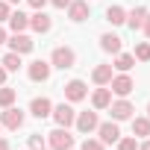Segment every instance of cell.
Listing matches in <instances>:
<instances>
[{
	"label": "cell",
	"instance_id": "obj_1",
	"mask_svg": "<svg viewBox=\"0 0 150 150\" xmlns=\"http://www.w3.org/2000/svg\"><path fill=\"white\" fill-rule=\"evenodd\" d=\"M50 65H53V68H59V71L74 68V65H77V53H74V47H68V44L53 47V53H50Z\"/></svg>",
	"mask_w": 150,
	"mask_h": 150
},
{
	"label": "cell",
	"instance_id": "obj_2",
	"mask_svg": "<svg viewBox=\"0 0 150 150\" xmlns=\"http://www.w3.org/2000/svg\"><path fill=\"white\" fill-rule=\"evenodd\" d=\"M47 147L50 150H71L74 147V135L68 132V127H56L53 132H47Z\"/></svg>",
	"mask_w": 150,
	"mask_h": 150
},
{
	"label": "cell",
	"instance_id": "obj_3",
	"mask_svg": "<svg viewBox=\"0 0 150 150\" xmlns=\"http://www.w3.org/2000/svg\"><path fill=\"white\" fill-rule=\"evenodd\" d=\"M24 112L18 106H6L3 112H0V127H6V129H21L24 127Z\"/></svg>",
	"mask_w": 150,
	"mask_h": 150
},
{
	"label": "cell",
	"instance_id": "obj_4",
	"mask_svg": "<svg viewBox=\"0 0 150 150\" xmlns=\"http://www.w3.org/2000/svg\"><path fill=\"white\" fill-rule=\"evenodd\" d=\"M6 44H9V50L12 53H33V47H35V41L30 38V35H24V33H12L9 38H6Z\"/></svg>",
	"mask_w": 150,
	"mask_h": 150
},
{
	"label": "cell",
	"instance_id": "obj_5",
	"mask_svg": "<svg viewBox=\"0 0 150 150\" xmlns=\"http://www.w3.org/2000/svg\"><path fill=\"white\" fill-rule=\"evenodd\" d=\"M50 71H53V65L44 62V59H35V62H30V68H27V74H30L33 83H47V80H50Z\"/></svg>",
	"mask_w": 150,
	"mask_h": 150
},
{
	"label": "cell",
	"instance_id": "obj_6",
	"mask_svg": "<svg viewBox=\"0 0 150 150\" xmlns=\"http://www.w3.org/2000/svg\"><path fill=\"white\" fill-rule=\"evenodd\" d=\"M132 88H135V83H132L129 74H118V77H112V83H109V91H112V94H118V97L132 94Z\"/></svg>",
	"mask_w": 150,
	"mask_h": 150
},
{
	"label": "cell",
	"instance_id": "obj_7",
	"mask_svg": "<svg viewBox=\"0 0 150 150\" xmlns=\"http://www.w3.org/2000/svg\"><path fill=\"white\" fill-rule=\"evenodd\" d=\"M109 112H112V121H129L132 112H135V106L127 97H121V100H112L109 103Z\"/></svg>",
	"mask_w": 150,
	"mask_h": 150
},
{
	"label": "cell",
	"instance_id": "obj_8",
	"mask_svg": "<svg viewBox=\"0 0 150 150\" xmlns=\"http://www.w3.org/2000/svg\"><path fill=\"white\" fill-rule=\"evenodd\" d=\"M53 121L59 124V127H71L74 121H77V112H74V106L71 103H59V106H53Z\"/></svg>",
	"mask_w": 150,
	"mask_h": 150
},
{
	"label": "cell",
	"instance_id": "obj_9",
	"mask_svg": "<svg viewBox=\"0 0 150 150\" xmlns=\"http://www.w3.org/2000/svg\"><path fill=\"white\" fill-rule=\"evenodd\" d=\"M65 97H68L71 103H80V100L88 97V86H86L83 80H71V83H65Z\"/></svg>",
	"mask_w": 150,
	"mask_h": 150
},
{
	"label": "cell",
	"instance_id": "obj_10",
	"mask_svg": "<svg viewBox=\"0 0 150 150\" xmlns=\"http://www.w3.org/2000/svg\"><path fill=\"white\" fill-rule=\"evenodd\" d=\"M97 135L103 144H118L121 138V129H118V121H106V124H97Z\"/></svg>",
	"mask_w": 150,
	"mask_h": 150
},
{
	"label": "cell",
	"instance_id": "obj_11",
	"mask_svg": "<svg viewBox=\"0 0 150 150\" xmlns=\"http://www.w3.org/2000/svg\"><path fill=\"white\" fill-rule=\"evenodd\" d=\"M74 124H77V129H80V132H86V135H88V132H94V129H97V124H100L97 109H94V112H80Z\"/></svg>",
	"mask_w": 150,
	"mask_h": 150
},
{
	"label": "cell",
	"instance_id": "obj_12",
	"mask_svg": "<svg viewBox=\"0 0 150 150\" xmlns=\"http://www.w3.org/2000/svg\"><path fill=\"white\" fill-rule=\"evenodd\" d=\"M30 27H33L35 33H50V27H53V18H50L44 9H35V12L30 15Z\"/></svg>",
	"mask_w": 150,
	"mask_h": 150
},
{
	"label": "cell",
	"instance_id": "obj_13",
	"mask_svg": "<svg viewBox=\"0 0 150 150\" xmlns=\"http://www.w3.org/2000/svg\"><path fill=\"white\" fill-rule=\"evenodd\" d=\"M88 0H71V6H68V18L74 21V24H80V21H86L88 18Z\"/></svg>",
	"mask_w": 150,
	"mask_h": 150
},
{
	"label": "cell",
	"instance_id": "obj_14",
	"mask_svg": "<svg viewBox=\"0 0 150 150\" xmlns=\"http://www.w3.org/2000/svg\"><path fill=\"white\" fill-rule=\"evenodd\" d=\"M50 112H53V103L47 97H33V103H30V115L33 118H47Z\"/></svg>",
	"mask_w": 150,
	"mask_h": 150
},
{
	"label": "cell",
	"instance_id": "obj_15",
	"mask_svg": "<svg viewBox=\"0 0 150 150\" xmlns=\"http://www.w3.org/2000/svg\"><path fill=\"white\" fill-rule=\"evenodd\" d=\"M109 103H112V91H109L106 86H100V88L91 94V106H94L97 112H103V109H109Z\"/></svg>",
	"mask_w": 150,
	"mask_h": 150
},
{
	"label": "cell",
	"instance_id": "obj_16",
	"mask_svg": "<svg viewBox=\"0 0 150 150\" xmlns=\"http://www.w3.org/2000/svg\"><path fill=\"white\" fill-rule=\"evenodd\" d=\"M6 24H9V30H12V33H24V30L30 27V15H24V12L18 9V12H12V15H9V21H6Z\"/></svg>",
	"mask_w": 150,
	"mask_h": 150
},
{
	"label": "cell",
	"instance_id": "obj_17",
	"mask_svg": "<svg viewBox=\"0 0 150 150\" xmlns=\"http://www.w3.org/2000/svg\"><path fill=\"white\" fill-rule=\"evenodd\" d=\"M100 50H106V53H121V35L103 33V35H100Z\"/></svg>",
	"mask_w": 150,
	"mask_h": 150
},
{
	"label": "cell",
	"instance_id": "obj_18",
	"mask_svg": "<svg viewBox=\"0 0 150 150\" xmlns=\"http://www.w3.org/2000/svg\"><path fill=\"white\" fill-rule=\"evenodd\" d=\"M112 77H115V74H112V65H97V68L91 71V80H94L97 86H109Z\"/></svg>",
	"mask_w": 150,
	"mask_h": 150
},
{
	"label": "cell",
	"instance_id": "obj_19",
	"mask_svg": "<svg viewBox=\"0 0 150 150\" xmlns=\"http://www.w3.org/2000/svg\"><path fill=\"white\" fill-rule=\"evenodd\" d=\"M106 21H109L112 27L127 24V9H124V6H109V9H106Z\"/></svg>",
	"mask_w": 150,
	"mask_h": 150
},
{
	"label": "cell",
	"instance_id": "obj_20",
	"mask_svg": "<svg viewBox=\"0 0 150 150\" xmlns=\"http://www.w3.org/2000/svg\"><path fill=\"white\" fill-rule=\"evenodd\" d=\"M144 18H147V9H144V6H135L132 12H127V24H129V30H141Z\"/></svg>",
	"mask_w": 150,
	"mask_h": 150
},
{
	"label": "cell",
	"instance_id": "obj_21",
	"mask_svg": "<svg viewBox=\"0 0 150 150\" xmlns=\"http://www.w3.org/2000/svg\"><path fill=\"white\" fill-rule=\"evenodd\" d=\"M132 65H135V56H132V53H115V65H112L115 71L127 74V71H129Z\"/></svg>",
	"mask_w": 150,
	"mask_h": 150
},
{
	"label": "cell",
	"instance_id": "obj_22",
	"mask_svg": "<svg viewBox=\"0 0 150 150\" xmlns=\"http://www.w3.org/2000/svg\"><path fill=\"white\" fill-rule=\"evenodd\" d=\"M132 135H135V138L150 135V118H135V115H132Z\"/></svg>",
	"mask_w": 150,
	"mask_h": 150
},
{
	"label": "cell",
	"instance_id": "obj_23",
	"mask_svg": "<svg viewBox=\"0 0 150 150\" xmlns=\"http://www.w3.org/2000/svg\"><path fill=\"white\" fill-rule=\"evenodd\" d=\"M15 97H18V91H15V88H9V86H0V109L12 106V103H15Z\"/></svg>",
	"mask_w": 150,
	"mask_h": 150
},
{
	"label": "cell",
	"instance_id": "obj_24",
	"mask_svg": "<svg viewBox=\"0 0 150 150\" xmlns=\"http://www.w3.org/2000/svg\"><path fill=\"white\" fill-rule=\"evenodd\" d=\"M0 65H3L6 71H18L24 62H21V53H12V50H9V53L3 56V62H0Z\"/></svg>",
	"mask_w": 150,
	"mask_h": 150
},
{
	"label": "cell",
	"instance_id": "obj_25",
	"mask_svg": "<svg viewBox=\"0 0 150 150\" xmlns=\"http://www.w3.org/2000/svg\"><path fill=\"white\" fill-rule=\"evenodd\" d=\"M138 62H150V41H141V44H135V53H132Z\"/></svg>",
	"mask_w": 150,
	"mask_h": 150
},
{
	"label": "cell",
	"instance_id": "obj_26",
	"mask_svg": "<svg viewBox=\"0 0 150 150\" xmlns=\"http://www.w3.org/2000/svg\"><path fill=\"white\" fill-rule=\"evenodd\" d=\"M118 150H138V141L132 135H121L118 138Z\"/></svg>",
	"mask_w": 150,
	"mask_h": 150
},
{
	"label": "cell",
	"instance_id": "obj_27",
	"mask_svg": "<svg viewBox=\"0 0 150 150\" xmlns=\"http://www.w3.org/2000/svg\"><path fill=\"white\" fill-rule=\"evenodd\" d=\"M30 150H47V141H44L38 132H33V135H30Z\"/></svg>",
	"mask_w": 150,
	"mask_h": 150
},
{
	"label": "cell",
	"instance_id": "obj_28",
	"mask_svg": "<svg viewBox=\"0 0 150 150\" xmlns=\"http://www.w3.org/2000/svg\"><path fill=\"white\" fill-rule=\"evenodd\" d=\"M103 147H106V144H103V141H100V138H86V141H83V147H80V150H103Z\"/></svg>",
	"mask_w": 150,
	"mask_h": 150
},
{
	"label": "cell",
	"instance_id": "obj_29",
	"mask_svg": "<svg viewBox=\"0 0 150 150\" xmlns=\"http://www.w3.org/2000/svg\"><path fill=\"white\" fill-rule=\"evenodd\" d=\"M9 15H12L9 3H6V0H0V24H3V21H9Z\"/></svg>",
	"mask_w": 150,
	"mask_h": 150
},
{
	"label": "cell",
	"instance_id": "obj_30",
	"mask_svg": "<svg viewBox=\"0 0 150 150\" xmlns=\"http://www.w3.org/2000/svg\"><path fill=\"white\" fill-rule=\"evenodd\" d=\"M27 3H30V6H33V9H44V6H47V3H50V0H27Z\"/></svg>",
	"mask_w": 150,
	"mask_h": 150
},
{
	"label": "cell",
	"instance_id": "obj_31",
	"mask_svg": "<svg viewBox=\"0 0 150 150\" xmlns=\"http://www.w3.org/2000/svg\"><path fill=\"white\" fill-rule=\"evenodd\" d=\"M50 3H53L56 9H68V6H71V0H50Z\"/></svg>",
	"mask_w": 150,
	"mask_h": 150
},
{
	"label": "cell",
	"instance_id": "obj_32",
	"mask_svg": "<svg viewBox=\"0 0 150 150\" xmlns=\"http://www.w3.org/2000/svg\"><path fill=\"white\" fill-rule=\"evenodd\" d=\"M141 30H144V35L150 38V12H147V18H144V24H141Z\"/></svg>",
	"mask_w": 150,
	"mask_h": 150
},
{
	"label": "cell",
	"instance_id": "obj_33",
	"mask_svg": "<svg viewBox=\"0 0 150 150\" xmlns=\"http://www.w3.org/2000/svg\"><path fill=\"white\" fill-rule=\"evenodd\" d=\"M6 74H9V71H6L3 65H0V86H6Z\"/></svg>",
	"mask_w": 150,
	"mask_h": 150
},
{
	"label": "cell",
	"instance_id": "obj_34",
	"mask_svg": "<svg viewBox=\"0 0 150 150\" xmlns=\"http://www.w3.org/2000/svg\"><path fill=\"white\" fill-rule=\"evenodd\" d=\"M6 38H9V35H6V30L0 27V44H6Z\"/></svg>",
	"mask_w": 150,
	"mask_h": 150
},
{
	"label": "cell",
	"instance_id": "obj_35",
	"mask_svg": "<svg viewBox=\"0 0 150 150\" xmlns=\"http://www.w3.org/2000/svg\"><path fill=\"white\" fill-rule=\"evenodd\" d=\"M0 150H12V147H9V141H6V138H0Z\"/></svg>",
	"mask_w": 150,
	"mask_h": 150
},
{
	"label": "cell",
	"instance_id": "obj_36",
	"mask_svg": "<svg viewBox=\"0 0 150 150\" xmlns=\"http://www.w3.org/2000/svg\"><path fill=\"white\" fill-rule=\"evenodd\" d=\"M138 150H150V138H147V141H141V144H138Z\"/></svg>",
	"mask_w": 150,
	"mask_h": 150
},
{
	"label": "cell",
	"instance_id": "obj_37",
	"mask_svg": "<svg viewBox=\"0 0 150 150\" xmlns=\"http://www.w3.org/2000/svg\"><path fill=\"white\" fill-rule=\"evenodd\" d=\"M6 3H9V6H15V3H21V0H6Z\"/></svg>",
	"mask_w": 150,
	"mask_h": 150
},
{
	"label": "cell",
	"instance_id": "obj_38",
	"mask_svg": "<svg viewBox=\"0 0 150 150\" xmlns=\"http://www.w3.org/2000/svg\"><path fill=\"white\" fill-rule=\"evenodd\" d=\"M147 118H150V103H147Z\"/></svg>",
	"mask_w": 150,
	"mask_h": 150
},
{
	"label": "cell",
	"instance_id": "obj_39",
	"mask_svg": "<svg viewBox=\"0 0 150 150\" xmlns=\"http://www.w3.org/2000/svg\"><path fill=\"white\" fill-rule=\"evenodd\" d=\"M71 150H74V147H71Z\"/></svg>",
	"mask_w": 150,
	"mask_h": 150
}]
</instances>
